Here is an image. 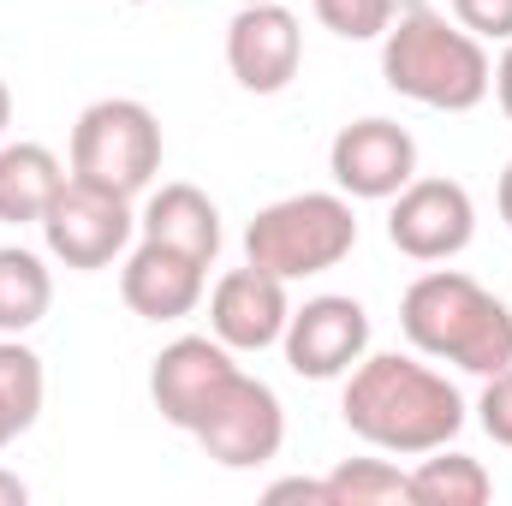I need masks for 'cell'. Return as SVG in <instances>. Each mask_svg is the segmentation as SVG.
I'll return each instance as SVG.
<instances>
[{
	"label": "cell",
	"instance_id": "1",
	"mask_svg": "<svg viewBox=\"0 0 512 506\" xmlns=\"http://www.w3.org/2000/svg\"><path fill=\"white\" fill-rule=\"evenodd\" d=\"M340 417L346 429L376 447V453H399V459H423L435 447H447L465 429V399L459 387L399 352H364L346 370V393H340Z\"/></svg>",
	"mask_w": 512,
	"mask_h": 506
},
{
	"label": "cell",
	"instance_id": "2",
	"mask_svg": "<svg viewBox=\"0 0 512 506\" xmlns=\"http://www.w3.org/2000/svg\"><path fill=\"white\" fill-rule=\"evenodd\" d=\"M382 78L393 96L435 108V114H471L489 102L495 60L489 48L447 12H399L382 36Z\"/></svg>",
	"mask_w": 512,
	"mask_h": 506
},
{
	"label": "cell",
	"instance_id": "3",
	"mask_svg": "<svg viewBox=\"0 0 512 506\" xmlns=\"http://www.w3.org/2000/svg\"><path fill=\"white\" fill-rule=\"evenodd\" d=\"M399 328L423 358L495 376L512 364V310L459 268H429L399 298Z\"/></svg>",
	"mask_w": 512,
	"mask_h": 506
},
{
	"label": "cell",
	"instance_id": "4",
	"mask_svg": "<svg viewBox=\"0 0 512 506\" xmlns=\"http://www.w3.org/2000/svg\"><path fill=\"white\" fill-rule=\"evenodd\" d=\"M358 245V215L346 191H298L280 197L268 209H256L245 227V262L280 274V280H304V274H328L340 268Z\"/></svg>",
	"mask_w": 512,
	"mask_h": 506
},
{
	"label": "cell",
	"instance_id": "5",
	"mask_svg": "<svg viewBox=\"0 0 512 506\" xmlns=\"http://www.w3.org/2000/svg\"><path fill=\"white\" fill-rule=\"evenodd\" d=\"M161 149H167L161 120L131 96H108V102H90L72 126V173L120 197H137L161 173Z\"/></svg>",
	"mask_w": 512,
	"mask_h": 506
},
{
	"label": "cell",
	"instance_id": "6",
	"mask_svg": "<svg viewBox=\"0 0 512 506\" xmlns=\"http://www.w3.org/2000/svg\"><path fill=\"white\" fill-rule=\"evenodd\" d=\"M36 227L48 239V256H60L78 274H96V268H108L131 245L137 215H131V197L66 173V185L54 191V203H48V215Z\"/></svg>",
	"mask_w": 512,
	"mask_h": 506
},
{
	"label": "cell",
	"instance_id": "7",
	"mask_svg": "<svg viewBox=\"0 0 512 506\" xmlns=\"http://www.w3.org/2000/svg\"><path fill=\"white\" fill-rule=\"evenodd\" d=\"M197 441H203V453L215 459V465H227V471H256V465H268L274 453H280V441H286V411H280V399H274V387L256 376H239L221 387V399L209 405V417L191 429Z\"/></svg>",
	"mask_w": 512,
	"mask_h": 506
},
{
	"label": "cell",
	"instance_id": "8",
	"mask_svg": "<svg viewBox=\"0 0 512 506\" xmlns=\"http://www.w3.org/2000/svg\"><path fill=\"white\" fill-rule=\"evenodd\" d=\"M477 233V203L459 179H411L387 209V239L411 262H453Z\"/></svg>",
	"mask_w": 512,
	"mask_h": 506
},
{
	"label": "cell",
	"instance_id": "9",
	"mask_svg": "<svg viewBox=\"0 0 512 506\" xmlns=\"http://www.w3.org/2000/svg\"><path fill=\"white\" fill-rule=\"evenodd\" d=\"M280 352H286L292 376L304 381L346 376L370 352V310L358 298H346V292H322L304 310H292V322L280 334Z\"/></svg>",
	"mask_w": 512,
	"mask_h": 506
},
{
	"label": "cell",
	"instance_id": "10",
	"mask_svg": "<svg viewBox=\"0 0 512 506\" xmlns=\"http://www.w3.org/2000/svg\"><path fill=\"white\" fill-rule=\"evenodd\" d=\"M328 173L358 203H393L417 179V137L399 120H352L328 149Z\"/></svg>",
	"mask_w": 512,
	"mask_h": 506
},
{
	"label": "cell",
	"instance_id": "11",
	"mask_svg": "<svg viewBox=\"0 0 512 506\" xmlns=\"http://www.w3.org/2000/svg\"><path fill=\"white\" fill-rule=\"evenodd\" d=\"M239 376L233 346H221L215 334H185L173 346H161L155 370H149V399L173 429H197L209 417V405L221 399V387Z\"/></svg>",
	"mask_w": 512,
	"mask_h": 506
},
{
	"label": "cell",
	"instance_id": "12",
	"mask_svg": "<svg viewBox=\"0 0 512 506\" xmlns=\"http://www.w3.org/2000/svg\"><path fill=\"white\" fill-rule=\"evenodd\" d=\"M304 66V30L280 0L239 6L227 24V72L251 96H280Z\"/></svg>",
	"mask_w": 512,
	"mask_h": 506
},
{
	"label": "cell",
	"instance_id": "13",
	"mask_svg": "<svg viewBox=\"0 0 512 506\" xmlns=\"http://www.w3.org/2000/svg\"><path fill=\"white\" fill-rule=\"evenodd\" d=\"M292 322V298H286V280L268 274V268H233L215 280L209 292V334L233 352H262V346H280Z\"/></svg>",
	"mask_w": 512,
	"mask_h": 506
},
{
	"label": "cell",
	"instance_id": "14",
	"mask_svg": "<svg viewBox=\"0 0 512 506\" xmlns=\"http://www.w3.org/2000/svg\"><path fill=\"white\" fill-rule=\"evenodd\" d=\"M203 280H209V262L143 239L120 268V298L143 322H179V316H191L203 304Z\"/></svg>",
	"mask_w": 512,
	"mask_h": 506
},
{
	"label": "cell",
	"instance_id": "15",
	"mask_svg": "<svg viewBox=\"0 0 512 506\" xmlns=\"http://www.w3.org/2000/svg\"><path fill=\"white\" fill-rule=\"evenodd\" d=\"M137 227H143V239L173 245V251L197 256V262H215L221 256V209L197 185H161V191H149Z\"/></svg>",
	"mask_w": 512,
	"mask_h": 506
},
{
	"label": "cell",
	"instance_id": "16",
	"mask_svg": "<svg viewBox=\"0 0 512 506\" xmlns=\"http://www.w3.org/2000/svg\"><path fill=\"white\" fill-rule=\"evenodd\" d=\"M60 185H66V167L48 143H0V221L6 227L42 221Z\"/></svg>",
	"mask_w": 512,
	"mask_h": 506
},
{
	"label": "cell",
	"instance_id": "17",
	"mask_svg": "<svg viewBox=\"0 0 512 506\" xmlns=\"http://www.w3.org/2000/svg\"><path fill=\"white\" fill-rule=\"evenodd\" d=\"M495 501V477L483 459L471 453H423V465L411 471V506H489Z\"/></svg>",
	"mask_w": 512,
	"mask_h": 506
},
{
	"label": "cell",
	"instance_id": "18",
	"mask_svg": "<svg viewBox=\"0 0 512 506\" xmlns=\"http://www.w3.org/2000/svg\"><path fill=\"white\" fill-rule=\"evenodd\" d=\"M54 304V274L24 245H0V334H30Z\"/></svg>",
	"mask_w": 512,
	"mask_h": 506
},
{
	"label": "cell",
	"instance_id": "19",
	"mask_svg": "<svg viewBox=\"0 0 512 506\" xmlns=\"http://www.w3.org/2000/svg\"><path fill=\"white\" fill-rule=\"evenodd\" d=\"M411 501V471L393 459H346L328 471V506H399Z\"/></svg>",
	"mask_w": 512,
	"mask_h": 506
},
{
	"label": "cell",
	"instance_id": "20",
	"mask_svg": "<svg viewBox=\"0 0 512 506\" xmlns=\"http://www.w3.org/2000/svg\"><path fill=\"white\" fill-rule=\"evenodd\" d=\"M316 18L346 42H376L393 24V6L387 0H316Z\"/></svg>",
	"mask_w": 512,
	"mask_h": 506
},
{
	"label": "cell",
	"instance_id": "21",
	"mask_svg": "<svg viewBox=\"0 0 512 506\" xmlns=\"http://www.w3.org/2000/svg\"><path fill=\"white\" fill-rule=\"evenodd\" d=\"M477 423L495 447H512V364L483 376V399H477Z\"/></svg>",
	"mask_w": 512,
	"mask_h": 506
},
{
	"label": "cell",
	"instance_id": "22",
	"mask_svg": "<svg viewBox=\"0 0 512 506\" xmlns=\"http://www.w3.org/2000/svg\"><path fill=\"white\" fill-rule=\"evenodd\" d=\"M453 18L477 42H512V0H453Z\"/></svg>",
	"mask_w": 512,
	"mask_h": 506
},
{
	"label": "cell",
	"instance_id": "23",
	"mask_svg": "<svg viewBox=\"0 0 512 506\" xmlns=\"http://www.w3.org/2000/svg\"><path fill=\"white\" fill-rule=\"evenodd\" d=\"M268 501H316V506H328V477H286V483L268 489Z\"/></svg>",
	"mask_w": 512,
	"mask_h": 506
},
{
	"label": "cell",
	"instance_id": "24",
	"mask_svg": "<svg viewBox=\"0 0 512 506\" xmlns=\"http://www.w3.org/2000/svg\"><path fill=\"white\" fill-rule=\"evenodd\" d=\"M489 90H495V102H501V114L512 120V42H507V54L495 60V84H489Z\"/></svg>",
	"mask_w": 512,
	"mask_h": 506
},
{
	"label": "cell",
	"instance_id": "25",
	"mask_svg": "<svg viewBox=\"0 0 512 506\" xmlns=\"http://www.w3.org/2000/svg\"><path fill=\"white\" fill-rule=\"evenodd\" d=\"M24 501H30V483H24L18 471L0 465V506H24Z\"/></svg>",
	"mask_w": 512,
	"mask_h": 506
},
{
	"label": "cell",
	"instance_id": "26",
	"mask_svg": "<svg viewBox=\"0 0 512 506\" xmlns=\"http://www.w3.org/2000/svg\"><path fill=\"white\" fill-rule=\"evenodd\" d=\"M18 435H24V423H18V417H12V411L0 405V453H6V447H12Z\"/></svg>",
	"mask_w": 512,
	"mask_h": 506
},
{
	"label": "cell",
	"instance_id": "27",
	"mask_svg": "<svg viewBox=\"0 0 512 506\" xmlns=\"http://www.w3.org/2000/svg\"><path fill=\"white\" fill-rule=\"evenodd\" d=\"M495 203H501V221L512 227V161H507V173H501V191H495Z\"/></svg>",
	"mask_w": 512,
	"mask_h": 506
},
{
	"label": "cell",
	"instance_id": "28",
	"mask_svg": "<svg viewBox=\"0 0 512 506\" xmlns=\"http://www.w3.org/2000/svg\"><path fill=\"white\" fill-rule=\"evenodd\" d=\"M6 126H12V90H6V78H0V137H6Z\"/></svg>",
	"mask_w": 512,
	"mask_h": 506
},
{
	"label": "cell",
	"instance_id": "29",
	"mask_svg": "<svg viewBox=\"0 0 512 506\" xmlns=\"http://www.w3.org/2000/svg\"><path fill=\"white\" fill-rule=\"evenodd\" d=\"M387 6H393V18H399V12H417V6H429V0H387Z\"/></svg>",
	"mask_w": 512,
	"mask_h": 506
},
{
	"label": "cell",
	"instance_id": "30",
	"mask_svg": "<svg viewBox=\"0 0 512 506\" xmlns=\"http://www.w3.org/2000/svg\"><path fill=\"white\" fill-rule=\"evenodd\" d=\"M239 6H256V0H239Z\"/></svg>",
	"mask_w": 512,
	"mask_h": 506
},
{
	"label": "cell",
	"instance_id": "31",
	"mask_svg": "<svg viewBox=\"0 0 512 506\" xmlns=\"http://www.w3.org/2000/svg\"><path fill=\"white\" fill-rule=\"evenodd\" d=\"M131 6H143V0H131Z\"/></svg>",
	"mask_w": 512,
	"mask_h": 506
}]
</instances>
